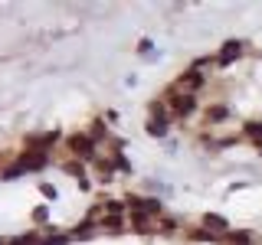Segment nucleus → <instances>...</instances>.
<instances>
[{
	"label": "nucleus",
	"instance_id": "nucleus-1",
	"mask_svg": "<svg viewBox=\"0 0 262 245\" xmlns=\"http://www.w3.org/2000/svg\"><path fill=\"white\" fill-rule=\"evenodd\" d=\"M66 147L72 151L76 160H95L98 157V154H95V141L89 134H69V137H66Z\"/></svg>",
	"mask_w": 262,
	"mask_h": 245
},
{
	"label": "nucleus",
	"instance_id": "nucleus-2",
	"mask_svg": "<svg viewBox=\"0 0 262 245\" xmlns=\"http://www.w3.org/2000/svg\"><path fill=\"white\" fill-rule=\"evenodd\" d=\"M167 102H170L174 118H190V114L196 111V95H184V92H174V88H170V92H167Z\"/></svg>",
	"mask_w": 262,
	"mask_h": 245
},
{
	"label": "nucleus",
	"instance_id": "nucleus-3",
	"mask_svg": "<svg viewBox=\"0 0 262 245\" xmlns=\"http://www.w3.org/2000/svg\"><path fill=\"white\" fill-rule=\"evenodd\" d=\"M56 141H59V131H43V134H30V137H27V151H33V154H46Z\"/></svg>",
	"mask_w": 262,
	"mask_h": 245
},
{
	"label": "nucleus",
	"instance_id": "nucleus-4",
	"mask_svg": "<svg viewBox=\"0 0 262 245\" xmlns=\"http://www.w3.org/2000/svg\"><path fill=\"white\" fill-rule=\"evenodd\" d=\"M203 85V72H196V69H190V72H184L177 82H174V92H184V95H193L196 88Z\"/></svg>",
	"mask_w": 262,
	"mask_h": 245
},
{
	"label": "nucleus",
	"instance_id": "nucleus-5",
	"mask_svg": "<svg viewBox=\"0 0 262 245\" xmlns=\"http://www.w3.org/2000/svg\"><path fill=\"white\" fill-rule=\"evenodd\" d=\"M46 160H49L46 154H33V151H27V154H20V160H16V163H20L23 170H43Z\"/></svg>",
	"mask_w": 262,
	"mask_h": 245
},
{
	"label": "nucleus",
	"instance_id": "nucleus-6",
	"mask_svg": "<svg viewBox=\"0 0 262 245\" xmlns=\"http://www.w3.org/2000/svg\"><path fill=\"white\" fill-rule=\"evenodd\" d=\"M243 56V43H236V39H229V43L223 46V53L216 56V65H229L233 59H239Z\"/></svg>",
	"mask_w": 262,
	"mask_h": 245
},
{
	"label": "nucleus",
	"instance_id": "nucleus-7",
	"mask_svg": "<svg viewBox=\"0 0 262 245\" xmlns=\"http://www.w3.org/2000/svg\"><path fill=\"white\" fill-rule=\"evenodd\" d=\"M203 226H207V229H216V235H226L229 232V223H226V219L223 216H210V212L203 216Z\"/></svg>",
	"mask_w": 262,
	"mask_h": 245
},
{
	"label": "nucleus",
	"instance_id": "nucleus-8",
	"mask_svg": "<svg viewBox=\"0 0 262 245\" xmlns=\"http://www.w3.org/2000/svg\"><path fill=\"white\" fill-rule=\"evenodd\" d=\"M62 167H66V174H72L79 183H85V160H66Z\"/></svg>",
	"mask_w": 262,
	"mask_h": 245
},
{
	"label": "nucleus",
	"instance_id": "nucleus-9",
	"mask_svg": "<svg viewBox=\"0 0 262 245\" xmlns=\"http://www.w3.org/2000/svg\"><path fill=\"white\" fill-rule=\"evenodd\" d=\"M92 232H95V219H85V223H79V226L69 232V239H89Z\"/></svg>",
	"mask_w": 262,
	"mask_h": 245
},
{
	"label": "nucleus",
	"instance_id": "nucleus-10",
	"mask_svg": "<svg viewBox=\"0 0 262 245\" xmlns=\"http://www.w3.org/2000/svg\"><path fill=\"white\" fill-rule=\"evenodd\" d=\"M92 167L98 170V174H102V180H112V177H115V163H112V160H105V157H95V160H92Z\"/></svg>",
	"mask_w": 262,
	"mask_h": 245
},
{
	"label": "nucleus",
	"instance_id": "nucleus-11",
	"mask_svg": "<svg viewBox=\"0 0 262 245\" xmlns=\"http://www.w3.org/2000/svg\"><path fill=\"white\" fill-rule=\"evenodd\" d=\"M131 226H135L138 232H154V229H151V216H144V212H131Z\"/></svg>",
	"mask_w": 262,
	"mask_h": 245
},
{
	"label": "nucleus",
	"instance_id": "nucleus-12",
	"mask_svg": "<svg viewBox=\"0 0 262 245\" xmlns=\"http://www.w3.org/2000/svg\"><path fill=\"white\" fill-rule=\"evenodd\" d=\"M147 134L164 137V134H167V121H164V118H151V121H147Z\"/></svg>",
	"mask_w": 262,
	"mask_h": 245
},
{
	"label": "nucleus",
	"instance_id": "nucleus-13",
	"mask_svg": "<svg viewBox=\"0 0 262 245\" xmlns=\"http://www.w3.org/2000/svg\"><path fill=\"white\" fill-rule=\"evenodd\" d=\"M246 134H249L252 141L262 147V121H249V125H246Z\"/></svg>",
	"mask_w": 262,
	"mask_h": 245
},
{
	"label": "nucleus",
	"instance_id": "nucleus-14",
	"mask_svg": "<svg viewBox=\"0 0 262 245\" xmlns=\"http://www.w3.org/2000/svg\"><path fill=\"white\" fill-rule=\"evenodd\" d=\"M7 245H39V235L36 232H27V235H16V239H10Z\"/></svg>",
	"mask_w": 262,
	"mask_h": 245
},
{
	"label": "nucleus",
	"instance_id": "nucleus-15",
	"mask_svg": "<svg viewBox=\"0 0 262 245\" xmlns=\"http://www.w3.org/2000/svg\"><path fill=\"white\" fill-rule=\"evenodd\" d=\"M72 239L69 235H46V239H39V245H69Z\"/></svg>",
	"mask_w": 262,
	"mask_h": 245
},
{
	"label": "nucleus",
	"instance_id": "nucleus-16",
	"mask_svg": "<svg viewBox=\"0 0 262 245\" xmlns=\"http://www.w3.org/2000/svg\"><path fill=\"white\" fill-rule=\"evenodd\" d=\"M89 137H92V141L98 144V141H102V137H108V128H105L102 121H95V128H92V134H89Z\"/></svg>",
	"mask_w": 262,
	"mask_h": 245
},
{
	"label": "nucleus",
	"instance_id": "nucleus-17",
	"mask_svg": "<svg viewBox=\"0 0 262 245\" xmlns=\"http://www.w3.org/2000/svg\"><path fill=\"white\" fill-rule=\"evenodd\" d=\"M226 114H229V111L223 108V105H216V108H210V111H207V121H223Z\"/></svg>",
	"mask_w": 262,
	"mask_h": 245
},
{
	"label": "nucleus",
	"instance_id": "nucleus-18",
	"mask_svg": "<svg viewBox=\"0 0 262 245\" xmlns=\"http://www.w3.org/2000/svg\"><path fill=\"white\" fill-rule=\"evenodd\" d=\"M20 174H27V170H23L20 163H13V167H7V170H4V180H16Z\"/></svg>",
	"mask_w": 262,
	"mask_h": 245
},
{
	"label": "nucleus",
	"instance_id": "nucleus-19",
	"mask_svg": "<svg viewBox=\"0 0 262 245\" xmlns=\"http://www.w3.org/2000/svg\"><path fill=\"white\" fill-rule=\"evenodd\" d=\"M158 226H161V232H164V235H170V232L177 229V223H174V219H161Z\"/></svg>",
	"mask_w": 262,
	"mask_h": 245
},
{
	"label": "nucleus",
	"instance_id": "nucleus-20",
	"mask_svg": "<svg viewBox=\"0 0 262 245\" xmlns=\"http://www.w3.org/2000/svg\"><path fill=\"white\" fill-rule=\"evenodd\" d=\"M39 190H43V196H49V200H56V186H49V183H43V186H39Z\"/></svg>",
	"mask_w": 262,
	"mask_h": 245
},
{
	"label": "nucleus",
	"instance_id": "nucleus-21",
	"mask_svg": "<svg viewBox=\"0 0 262 245\" xmlns=\"http://www.w3.org/2000/svg\"><path fill=\"white\" fill-rule=\"evenodd\" d=\"M33 219H36V223H43V219H46V206H39L36 212H33Z\"/></svg>",
	"mask_w": 262,
	"mask_h": 245
},
{
	"label": "nucleus",
	"instance_id": "nucleus-22",
	"mask_svg": "<svg viewBox=\"0 0 262 245\" xmlns=\"http://www.w3.org/2000/svg\"><path fill=\"white\" fill-rule=\"evenodd\" d=\"M0 245H7V242H4V239H0Z\"/></svg>",
	"mask_w": 262,
	"mask_h": 245
}]
</instances>
